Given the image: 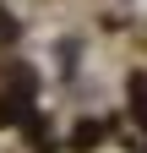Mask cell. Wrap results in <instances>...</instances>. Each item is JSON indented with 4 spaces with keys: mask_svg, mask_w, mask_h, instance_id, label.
Returning a JSON list of instances; mask_svg holds the SVG:
<instances>
[{
    "mask_svg": "<svg viewBox=\"0 0 147 153\" xmlns=\"http://www.w3.org/2000/svg\"><path fill=\"white\" fill-rule=\"evenodd\" d=\"M104 142V126L98 120H87V126H76V137H71V148H76V153H87V148H98Z\"/></svg>",
    "mask_w": 147,
    "mask_h": 153,
    "instance_id": "6da1fadb",
    "label": "cell"
},
{
    "mask_svg": "<svg viewBox=\"0 0 147 153\" xmlns=\"http://www.w3.org/2000/svg\"><path fill=\"white\" fill-rule=\"evenodd\" d=\"M11 38H16V22H11L6 11H0V44H11Z\"/></svg>",
    "mask_w": 147,
    "mask_h": 153,
    "instance_id": "3957f363",
    "label": "cell"
},
{
    "mask_svg": "<svg viewBox=\"0 0 147 153\" xmlns=\"http://www.w3.org/2000/svg\"><path fill=\"white\" fill-rule=\"evenodd\" d=\"M131 104L147 109V76H131Z\"/></svg>",
    "mask_w": 147,
    "mask_h": 153,
    "instance_id": "7a4b0ae2",
    "label": "cell"
}]
</instances>
